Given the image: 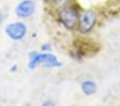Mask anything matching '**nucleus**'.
<instances>
[{"mask_svg":"<svg viewBox=\"0 0 120 106\" xmlns=\"http://www.w3.org/2000/svg\"><path fill=\"white\" fill-rule=\"evenodd\" d=\"M59 20L67 29H74L78 26L79 20V13L78 8L75 5H67L59 11Z\"/></svg>","mask_w":120,"mask_h":106,"instance_id":"f03ea898","label":"nucleus"},{"mask_svg":"<svg viewBox=\"0 0 120 106\" xmlns=\"http://www.w3.org/2000/svg\"><path fill=\"white\" fill-rule=\"evenodd\" d=\"M41 48H42L43 51H49V49H50V45H49V44H44V45H43Z\"/></svg>","mask_w":120,"mask_h":106,"instance_id":"6e6552de","label":"nucleus"},{"mask_svg":"<svg viewBox=\"0 0 120 106\" xmlns=\"http://www.w3.org/2000/svg\"><path fill=\"white\" fill-rule=\"evenodd\" d=\"M68 2H69V0H54V3L56 5H58V7H62Z\"/></svg>","mask_w":120,"mask_h":106,"instance_id":"0eeeda50","label":"nucleus"},{"mask_svg":"<svg viewBox=\"0 0 120 106\" xmlns=\"http://www.w3.org/2000/svg\"><path fill=\"white\" fill-rule=\"evenodd\" d=\"M97 24V14L92 10H87L80 14L78 20V30L79 32L86 33L90 32Z\"/></svg>","mask_w":120,"mask_h":106,"instance_id":"7ed1b4c3","label":"nucleus"},{"mask_svg":"<svg viewBox=\"0 0 120 106\" xmlns=\"http://www.w3.org/2000/svg\"><path fill=\"white\" fill-rule=\"evenodd\" d=\"M82 91L86 95H92L97 92V84L92 80H85L82 84Z\"/></svg>","mask_w":120,"mask_h":106,"instance_id":"423d86ee","label":"nucleus"},{"mask_svg":"<svg viewBox=\"0 0 120 106\" xmlns=\"http://www.w3.org/2000/svg\"><path fill=\"white\" fill-rule=\"evenodd\" d=\"M43 105H45V106H49V105H54V104L50 103V102H45V103H43Z\"/></svg>","mask_w":120,"mask_h":106,"instance_id":"1a4fd4ad","label":"nucleus"},{"mask_svg":"<svg viewBox=\"0 0 120 106\" xmlns=\"http://www.w3.org/2000/svg\"><path fill=\"white\" fill-rule=\"evenodd\" d=\"M29 58L30 61L28 66L30 69H35L40 64H43V66H48V68H57V66H61V63L59 62L57 57L52 54H38L35 51H31L29 55Z\"/></svg>","mask_w":120,"mask_h":106,"instance_id":"f257e3e1","label":"nucleus"},{"mask_svg":"<svg viewBox=\"0 0 120 106\" xmlns=\"http://www.w3.org/2000/svg\"><path fill=\"white\" fill-rule=\"evenodd\" d=\"M16 69H17V66L15 64V66H13L12 68H11V71H12V72H15V70H16Z\"/></svg>","mask_w":120,"mask_h":106,"instance_id":"9d476101","label":"nucleus"},{"mask_svg":"<svg viewBox=\"0 0 120 106\" xmlns=\"http://www.w3.org/2000/svg\"><path fill=\"white\" fill-rule=\"evenodd\" d=\"M5 33L12 40L19 41L25 38L26 33H27V28H26L25 24L20 23V22H16V23L9 24L5 27Z\"/></svg>","mask_w":120,"mask_h":106,"instance_id":"20e7f679","label":"nucleus"},{"mask_svg":"<svg viewBox=\"0 0 120 106\" xmlns=\"http://www.w3.org/2000/svg\"><path fill=\"white\" fill-rule=\"evenodd\" d=\"M35 10V5L33 3V1L31 0H24L19 4L16 7V15L18 17H22V18H26V17H29L31 16L34 13Z\"/></svg>","mask_w":120,"mask_h":106,"instance_id":"39448f33","label":"nucleus"}]
</instances>
